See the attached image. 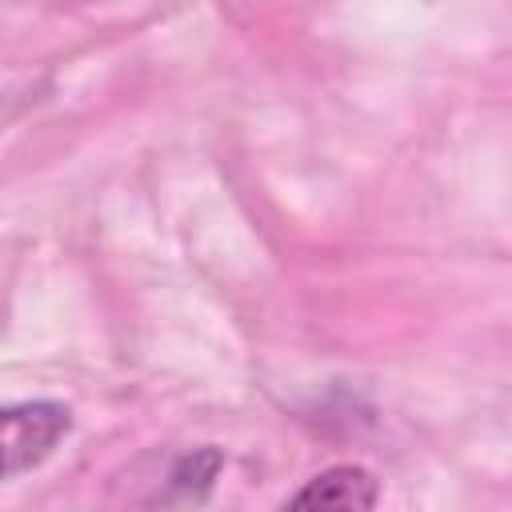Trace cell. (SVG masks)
I'll list each match as a JSON object with an SVG mask.
<instances>
[{
    "mask_svg": "<svg viewBox=\"0 0 512 512\" xmlns=\"http://www.w3.org/2000/svg\"><path fill=\"white\" fill-rule=\"evenodd\" d=\"M380 500V480L360 464H332L312 476L284 512H372Z\"/></svg>",
    "mask_w": 512,
    "mask_h": 512,
    "instance_id": "7a4b0ae2",
    "label": "cell"
},
{
    "mask_svg": "<svg viewBox=\"0 0 512 512\" xmlns=\"http://www.w3.org/2000/svg\"><path fill=\"white\" fill-rule=\"evenodd\" d=\"M72 412L56 400H28L4 408V476L36 468L68 436Z\"/></svg>",
    "mask_w": 512,
    "mask_h": 512,
    "instance_id": "6da1fadb",
    "label": "cell"
},
{
    "mask_svg": "<svg viewBox=\"0 0 512 512\" xmlns=\"http://www.w3.org/2000/svg\"><path fill=\"white\" fill-rule=\"evenodd\" d=\"M216 468H220V452H216V448L192 452V456L180 460V468L172 472V484H168V488L180 492V496H196V492H204V488L212 484Z\"/></svg>",
    "mask_w": 512,
    "mask_h": 512,
    "instance_id": "3957f363",
    "label": "cell"
}]
</instances>
